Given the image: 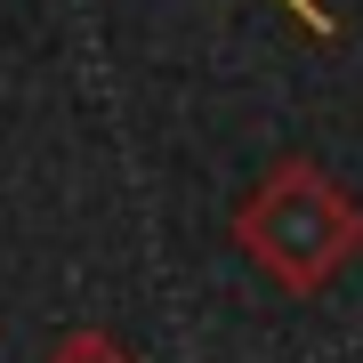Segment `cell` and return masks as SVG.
<instances>
[{
  "instance_id": "obj_1",
  "label": "cell",
  "mask_w": 363,
  "mask_h": 363,
  "mask_svg": "<svg viewBox=\"0 0 363 363\" xmlns=\"http://www.w3.org/2000/svg\"><path fill=\"white\" fill-rule=\"evenodd\" d=\"M242 242H250V259H259L274 283L315 291V283H331V274L363 250V218H355V202L339 194L315 162H283L259 194H250Z\"/></svg>"
}]
</instances>
